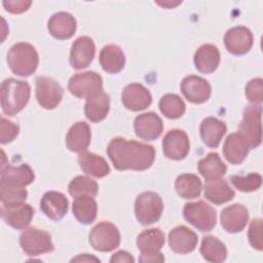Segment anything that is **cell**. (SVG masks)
Segmentation results:
<instances>
[{"label": "cell", "mask_w": 263, "mask_h": 263, "mask_svg": "<svg viewBox=\"0 0 263 263\" xmlns=\"http://www.w3.org/2000/svg\"><path fill=\"white\" fill-rule=\"evenodd\" d=\"M163 211L161 197L152 191L139 194L135 202V214L142 225H150L159 220Z\"/></svg>", "instance_id": "obj_5"}, {"label": "cell", "mask_w": 263, "mask_h": 263, "mask_svg": "<svg viewBox=\"0 0 263 263\" xmlns=\"http://www.w3.org/2000/svg\"><path fill=\"white\" fill-rule=\"evenodd\" d=\"M20 245L28 256H38L53 250L50 234L36 227L28 228L21 234Z\"/></svg>", "instance_id": "obj_10"}, {"label": "cell", "mask_w": 263, "mask_h": 263, "mask_svg": "<svg viewBox=\"0 0 263 263\" xmlns=\"http://www.w3.org/2000/svg\"><path fill=\"white\" fill-rule=\"evenodd\" d=\"M99 61L105 72L116 74L124 68L125 55L118 45L109 44L102 48Z\"/></svg>", "instance_id": "obj_27"}, {"label": "cell", "mask_w": 263, "mask_h": 263, "mask_svg": "<svg viewBox=\"0 0 263 263\" xmlns=\"http://www.w3.org/2000/svg\"><path fill=\"white\" fill-rule=\"evenodd\" d=\"M20 132V127L14 122L1 116L0 119V142L1 144H7L13 141Z\"/></svg>", "instance_id": "obj_41"}, {"label": "cell", "mask_w": 263, "mask_h": 263, "mask_svg": "<svg viewBox=\"0 0 263 263\" xmlns=\"http://www.w3.org/2000/svg\"><path fill=\"white\" fill-rule=\"evenodd\" d=\"M107 154L118 171H145L154 162L153 146L121 137L114 138L107 147Z\"/></svg>", "instance_id": "obj_1"}, {"label": "cell", "mask_w": 263, "mask_h": 263, "mask_svg": "<svg viewBox=\"0 0 263 263\" xmlns=\"http://www.w3.org/2000/svg\"><path fill=\"white\" fill-rule=\"evenodd\" d=\"M183 216L187 222L200 231H211L217 222L216 211L203 200L186 203Z\"/></svg>", "instance_id": "obj_7"}, {"label": "cell", "mask_w": 263, "mask_h": 263, "mask_svg": "<svg viewBox=\"0 0 263 263\" xmlns=\"http://www.w3.org/2000/svg\"><path fill=\"white\" fill-rule=\"evenodd\" d=\"M34 209L25 202L3 204L1 206V217L5 223L15 229L26 228L32 221Z\"/></svg>", "instance_id": "obj_15"}, {"label": "cell", "mask_w": 263, "mask_h": 263, "mask_svg": "<svg viewBox=\"0 0 263 263\" xmlns=\"http://www.w3.org/2000/svg\"><path fill=\"white\" fill-rule=\"evenodd\" d=\"M224 44L228 52H230L231 54H246L252 48L253 34L251 30L246 27H233L225 33Z\"/></svg>", "instance_id": "obj_13"}, {"label": "cell", "mask_w": 263, "mask_h": 263, "mask_svg": "<svg viewBox=\"0 0 263 263\" xmlns=\"http://www.w3.org/2000/svg\"><path fill=\"white\" fill-rule=\"evenodd\" d=\"M200 254L202 258L209 262L220 263L225 261L227 257V249L221 240L215 236L208 235L202 238Z\"/></svg>", "instance_id": "obj_34"}, {"label": "cell", "mask_w": 263, "mask_h": 263, "mask_svg": "<svg viewBox=\"0 0 263 263\" xmlns=\"http://www.w3.org/2000/svg\"><path fill=\"white\" fill-rule=\"evenodd\" d=\"M261 105L248 106L242 113L238 134L246 140L250 149H255L261 144Z\"/></svg>", "instance_id": "obj_6"}, {"label": "cell", "mask_w": 263, "mask_h": 263, "mask_svg": "<svg viewBox=\"0 0 263 263\" xmlns=\"http://www.w3.org/2000/svg\"><path fill=\"white\" fill-rule=\"evenodd\" d=\"M72 212L77 221L81 224H90L97 218L98 205L93 198L90 195H79L76 196L73 201Z\"/></svg>", "instance_id": "obj_31"}, {"label": "cell", "mask_w": 263, "mask_h": 263, "mask_svg": "<svg viewBox=\"0 0 263 263\" xmlns=\"http://www.w3.org/2000/svg\"><path fill=\"white\" fill-rule=\"evenodd\" d=\"M197 241L196 233L186 226H177L168 234L170 248L177 254L191 253L195 249Z\"/></svg>", "instance_id": "obj_20"}, {"label": "cell", "mask_w": 263, "mask_h": 263, "mask_svg": "<svg viewBox=\"0 0 263 263\" xmlns=\"http://www.w3.org/2000/svg\"><path fill=\"white\" fill-rule=\"evenodd\" d=\"M163 124L161 118L154 112H147L138 115L134 121L136 135L145 141H154L162 133Z\"/></svg>", "instance_id": "obj_18"}, {"label": "cell", "mask_w": 263, "mask_h": 263, "mask_svg": "<svg viewBox=\"0 0 263 263\" xmlns=\"http://www.w3.org/2000/svg\"><path fill=\"white\" fill-rule=\"evenodd\" d=\"M28 192L25 187H17L0 182V198L3 204L25 202Z\"/></svg>", "instance_id": "obj_39"}, {"label": "cell", "mask_w": 263, "mask_h": 263, "mask_svg": "<svg viewBox=\"0 0 263 263\" xmlns=\"http://www.w3.org/2000/svg\"><path fill=\"white\" fill-rule=\"evenodd\" d=\"M35 179L33 170L28 164H21L18 166H13L10 164H5L3 161L1 163V182L17 186L25 187L30 185Z\"/></svg>", "instance_id": "obj_23"}, {"label": "cell", "mask_w": 263, "mask_h": 263, "mask_svg": "<svg viewBox=\"0 0 263 263\" xmlns=\"http://www.w3.org/2000/svg\"><path fill=\"white\" fill-rule=\"evenodd\" d=\"M181 91L188 102L202 104L210 99L212 87L205 79L196 75H189L182 80Z\"/></svg>", "instance_id": "obj_14"}, {"label": "cell", "mask_w": 263, "mask_h": 263, "mask_svg": "<svg viewBox=\"0 0 263 263\" xmlns=\"http://www.w3.org/2000/svg\"><path fill=\"white\" fill-rule=\"evenodd\" d=\"M164 156L172 160L184 159L190 150V143L187 134L182 129H171L162 140Z\"/></svg>", "instance_id": "obj_12"}, {"label": "cell", "mask_w": 263, "mask_h": 263, "mask_svg": "<svg viewBox=\"0 0 263 263\" xmlns=\"http://www.w3.org/2000/svg\"><path fill=\"white\" fill-rule=\"evenodd\" d=\"M202 142L210 148H217L227 132L226 124L216 117H206L199 126Z\"/></svg>", "instance_id": "obj_26"}, {"label": "cell", "mask_w": 263, "mask_h": 263, "mask_svg": "<svg viewBox=\"0 0 263 263\" xmlns=\"http://www.w3.org/2000/svg\"><path fill=\"white\" fill-rule=\"evenodd\" d=\"M110 109V98L105 91L87 99L84 106L86 118L91 122H100L107 116Z\"/></svg>", "instance_id": "obj_32"}, {"label": "cell", "mask_w": 263, "mask_h": 263, "mask_svg": "<svg viewBox=\"0 0 263 263\" xmlns=\"http://www.w3.org/2000/svg\"><path fill=\"white\" fill-rule=\"evenodd\" d=\"M249 241L251 246L258 250L262 251L263 241H262V220L254 219L252 220L249 227Z\"/></svg>", "instance_id": "obj_42"}, {"label": "cell", "mask_w": 263, "mask_h": 263, "mask_svg": "<svg viewBox=\"0 0 263 263\" xmlns=\"http://www.w3.org/2000/svg\"><path fill=\"white\" fill-rule=\"evenodd\" d=\"M80 168L87 175L96 178L106 177L110 173V166L107 161L95 153L83 151L78 156Z\"/></svg>", "instance_id": "obj_30"}, {"label": "cell", "mask_w": 263, "mask_h": 263, "mask_svg": "<svg viewBox=\"0 0 263 263\" xmlns=\"http://www.w3.org/2000/svg\"><path fill=\"white\" fill-rule=\"evenodd\" d=\"M96 45L93 40L88 36L77 38L71 47L70 65L72 68L80 70L90 65L95 58Z\"/></svg>", "instance_id": "obj_16"}, {"label": "cell", "mask_w": 263, "mask_h": 263, "mask_svg": "<svg viewBox=\"0 0 263 263\" xmlns=\"http://www.w3.org/2000/svg\"><path fill=\"white\" fill-rule=\"evenodd\" d=\"M135 261L134 257L125 252V251H118L116 252L114 255H112L111 259H110V262L111 263H115V262H126V263H133Z\"/></svg>", "instance_id": "obj_44"}, {"label": "cell", "mask_w": 263, "mask_h": 263, "mask_svg": "<svg viewBox=\"0 0 263 263\" xmlns=\"http://www.w3.org/2000/svg\"><path fill=\"white\" fill-rule=\"evenodd\" d=\"M68 190L70 195L73 197L79 195H90L96 196L98 194L99 186L98 183L85 176H77L75 177L69 184Z\"/></svg>", "instance_id": "obj_37"}, {"label": "cell", "mask_w": 263, "mask_h": 263, "mask_svg": "<svg viewBox=\"0 0 263 263\" xmlns=\"http://www.w3.org/2000/svg\"><path fill=\"white\" fill-rule=\"evenodd\" d=\"M88 240L96 251L110 252L119 246L120 232L111 222L102 221L90 230Z\"/></svg>", "instance_id": "obj_9"}, {"label": "cell", "mask_w": 263, "mask_h": 263, "mask_svg": "<svg viewBox=\"0 0 263 263\" xmlns=\"http://www.w3.org/2000/svg\"><path fill=\"white\" fill-rule=\"evenodd\" d=\"M160 112L170 119L180 118L186 110L184 101L175 93H166L159 101Z\"/></svg>", "instance_id": "obj_36"}, {"label": "cell", "mask_w": 263, "mask_h": 263, "mask_svg": "<svg viewBox=\"0 0 263 263\" xmlns=\"http://www.w3.org/2000/svg\"><path fill=\"white\" fill-rule=\"evenodd\" d=\"M69 201L66 196L58 191L46 192L40 201L43 214L52 221L61 220L68 212Z\"/></svg>", "instance_id": "obj_22"}, {"label": "cell", "mask_w": 263, "mask_h": 263, "mask_svg": "<svg viewBox=\"0 0 263 263\" xmlns=\"http://www.w3.org/2000/svg\"><path fill=\"white\" fill-rule=\"evenodd\" d=\"M74 261H97L98 262L100 260L93 256H89L88 254H83V255H79L76 258H73L72 262H74Z\"/></svg>", "instance_id": "obj_45"}, {"label": "cell", "mask_w": 263, "mask_h": 263, "mask_svg": "<svg viewBox=\"0 0 263 263\" xmlns=\"http://www.w3.org/2000/svg\"><path fill=\"white\" fill-rule=\"evenodd\" d=\"M226 165L218 153H209L198 162V172L205 180L221 178L226 173Z\"/></svg>", "instance_id": "obj_35"}, {"label": "cell", "mask_w": 263, "mask_h": 263, "mask_svg": "<svg viewBox=\"0 0 263 263\" xmlns=\"http://www.w3.org/2000/svg\"><path fill=\"white\" fill-rule=\"evenodd\" d=\"M233 189L228 185L227 181L217 178L205 180L204 197L215 204H222L234 197Z\"/></svg>", "instance_id": "obj_28"}, {"label": "cell", "mask_w": 263, "mask_h": 263, "mask_svg": "<svg viewBox=\"0 0 263 263\" xmlns=\"http://www.w3.org/2000/svg\"><path fill=\"white\" fill-rule=\"evenodd\" d=\"M231 184L241 192H252L260 188L262 177L258 173H251L247 176L233 175L230 177Z\"/></svg>", "instance_id": "obj_38"}, {"label": "cell", "mask_w": 263, "mask_h": 263, "mask_svg": "<svg viewBox=\"0 0 263 263\" xmlns=\"http://www.w3.org/2000/svg\"><path fill=\"white\" fill-rule=\"evenodd\" d=\"M68 89L74 97L87 100L103 91V80L93 71L77 73L70 78Z\"/></svg>", "instance_id": "obj_8"}, {"label": "cell", "mask_w": 263, "mask_h": 263, "mask_svg": "<svg viewBox=\"0 0 263 263\" xmlns=\"http://www.w3.org/2000/svg\"><path fill=\"white\" fill-rule=\"evenodd\" d=\"M123 106L130 111H141L148 108L152 103L150 91L140 83H132L124 87L121 93Z\"/></svg>", "instance_id": "obj_17"}, {"label": "cell", "mask_w": 263, "mask_h": 263, "mask_svg": "<svg viewBox=\"0 0 263 263\" xmlns=\"http://www.w3.org/2000/svg\"><path fill=\"white\" fill-rule=\"evenodd\" d=\"M220 64V51L214 44L201 45L194 54L195 68L203 74L214 73Z\"/></svg>", "instance_id": "obj_24"}, {"label": "cell", "mask_w": 263, "mask_h": 263, "mask_svg": "<svg viewBox=\"0 0 263 263\" xmlns=\"http://www.w3.org/2000/svg\"><path fill=\"white\" fill-rule=\"evenodd\" d=\"M221 225L229 233H237L245 229L249 220L247 208L239 203H234L222 210L220 215Z\"/></svg>", "instance_id": "obj_19"}, {"label": "cell", "mask_w": 263, "mask_h": 263, "mask_svg": "<svg viewBox=\"0 0 263 263\" xmlns=\"http://www.w3.org/2000/svg\"><path fill=\"white\" fill-rule=\"evenodd\" d=\"M165 237L158 228H151L142 231L137 237V247L141 252L140 262H162L164 257L160 253Z\"/></svg>", "instance_id": "obj_4"}, {"label": "cell", "mask_w": 263, "mask_h": 263, "mask_svg": "<svg viewBox=\"0 0 263 263\" xmlns=\"http://www.w3.org/2000/svg\"><path fill=\"white\" fill-rule=\"evenodd\" d=\"M3 6L6 11L11 13H23L29 9L32 2L27 0H5Z\"/></svg>", "instance_id": "obj_43"}, {"label": "cell", "mask_w": 263, "mask_h": 263, "mask_svg": "<svg viewBox=\"0 0 263 263\" xmlns=\"http://www.w3.org/2000/svg\"><path fill=\"white\" fill-rule=\"evenodd\" d=\"M91 133L89 125L84 121L74 123L67 133L66 145L72 152H83L90 144Z\"/></svg>", "instance_id": "obj_25"}, {"label": "cell", "mask_w": 263, "mask_h": 263, "mask_svg": "<svg viewBox=\"0 0 263 263\" xmlns=\"http://www.w3.org/2000/svg\"><path fill=\"white\" fill-rule=\"evenodd\" d=\"M77 23L74 16L65 11L54 13L48 21L47 29L49 34L59 40L71 38L76 31Z\"/></svg>", "instance_id": "obj_21"}, {"label": "cell", "mask_w": 263, "mask_h": 263, "mask_svg": "<svg viewBox=\"0 0 263 263\" xmlns=\"http://www.w3.org/2000/svg\"><path fill=\"white\" fill-rule=\"evenodd\" d=\"M175 188L182 198L193 199L200 195L202 184L196 175L182 174L176 179Z\"/></svg>", "instance_id": "obj_33"}, {"label": "cell", "mask_w": 263, "mask_h": 263, "mask_svg": "<svg viewBox=\"0 0 263 263\" xmlns=\"http://www.w3.org/2000/svg\"><path fill=\"white\" fill-rule=\"evenodd\" d=\"M249 145L246 140L238 134L229 135L223 146V154L227 161L232 164L241 163L249 153Z\"/></svg>", "instance_id": "obj_29"}, {"label": "cell", "mask_w": 263, "mask_h": 263, "mask_svg": "<svg viewBox=\"0 0 263 263\" xmlns=\"http://www.w3.org/2000/svg\"><path fill=\"white\" fill-rule=\"evenodd\" d=\"M246 97L254 105H260L263 101V80L261 78L252 79L246 86Z\"/></svg>", "instance_id": "obj_40"}, {"label": "cell", "mask_w": 263, "mask_h": 263, "mask_svg": "<svg viewBox=\"0 0 263 263\" xmlns=\"http://www.w3.org/2000/svg\"><path fill=\"white\" fill-rule=\"evenodd\" d=\"M31 88L28 82L14 78L5 79L1 84V108L4 114L14 116L29 102Z\"/></svg>", "instance_id": "obj_2"}, {"label": "cell", "mask_w": 263, "mask_h": 263, "mask_svg": "<svg viewBox=\"0 0 263 263\" xmlns=\"http://www.w3.org/2000/svg\"><path fill=\"white\" fill-rule=\"evenodd\" d=\"M39 63L37 50L27 42H18L11 46L7 53L9 69L18 76L27 77L32 75Z\"/></svg>", "instance_id": "obj_3"}, {"label": "cell", "mask_w": 263, "mask_h": 263, "mask_svg": "<svg viewBox=\"0 0 263 263\" xmlns=\"http://www.w3.org/2000/svg\"><path fill=\"white\" fill-rule=\"evenodd\" d=\"M35 82L36 99L39 105L47 110L58 107L63 99V87L54 79L46 76H38Z\"/></svg>", "instance_id": "obj_11"}]
</instances>
